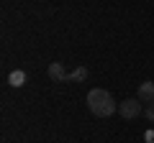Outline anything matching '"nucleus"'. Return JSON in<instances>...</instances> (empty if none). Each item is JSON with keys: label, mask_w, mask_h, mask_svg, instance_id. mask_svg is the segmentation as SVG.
<instances>
[{"label": "nucleus", "mask_w": 154, "mask_h": 143, "mask_svg": "<svg viewBox=\"0 0 154 143\" xmlns=\"http://www.w3.org/2000/svg\"><path fill=\"white\" fill-rule=\"evenodd\" d=\"M88 107L95 118H110L113 112H118V105H116L113 95L108 89H90L88 92Z\"/></svg>", "instance_id": "nucleus-1"}, {"label": "nucleus", "mask_w": 154, "mask_h": 143, "mask_svg": "<svg viewBox=\"0 0 154 143\" xmlns=\"http://www.w3.org/2000/svg\"><path fill=\"white\" fill-rule=\"evenodd\" d=\"M118 115L123 120H136L139 115H144V107H141V100L139 97H128L123 102H118Z\"/></svg>", "instance_id": "nucleus-2"}, {"label": "nucleus", "mask_w": 154, "mask_h": 143, "mask_svg": "<svg viewBox=\"0 0 154 143\" xmlns=\"http://www.w3.org/2000/svg\"><path fill=\"white\" fill-rule=\"evenodd\" d=\"M46 74H49L51 82H67V77H69L64 72V66H62V61H51L49 69H46Z\"/></svg>", "instance_id": "nucleus-3"}, {"label": "nucleus", "mask_w": 154, "mask_h": 143, "mask_svg": "<svg viewBox=\"0 0 154 143\" xmlns=\"http://www.w3.org/2000/svg\"><path fill=\"white\" fill-rule=\"evenodd\" d=\"M139 100L146 105L154 102V82H141L139 84Z\"/></svg>", "instance_id": "nucleus-4"}, {"label": "nucleus", "mask_w": 154, "mask_h": 143, "mask_svg": "<svg viewBox=\"0 0 154 143\" xmlns=\"http://www.w3.org/2000/svg\"><path fill=\"white\" fill-rule=\"evenodd\" d=\"M8 84H11V87H23V84H26V72L13 69L11 74H8Z\"/></svg>", "instance_id": "nucleus-5"}, {"label": "nucleus", "mask_w": 154, "mask_h": 143, "mask_svg": "<svg viewBox=\"0 0 154 143\" xmlns=\"http://www.w3.org/2000/svg\"><path fill=\"white\" fill-rule=\"evenodd\" d=\"M88 79V66H75V69L69 72V77H67V82H85Z\"/></svg>", "instance_id": "nucleus-6"}, {"label": "nucleus", "mask_w": 154, "mask_h": 143, "mask_svg": "<svg viewBox=\"0 0 154 143\" xmlns=\"http://www.w3.org/2000/svg\"><path fill=\"white\" fill-rule=\"evenodd\" d=\"M144 118H146V120H152V123H154V102H152V105H146V107H144Z\"/></svg>", "instance_id": "nucleus-7"}, {"label": "nucleus", "mask_w": 154, "mask_h": 143, "mask_svg": "<svg viewBox=\"0 0 154 143\" xmlns=\"http://www.w3.org/2000/svg\"><path fill=\"white\" fill-rule=\"evenodd\" d=\"M144 141H146V143H154V130H146V133H144Z\"/></svg>", "instance_id": "nucleus-8"}]
</instances>
